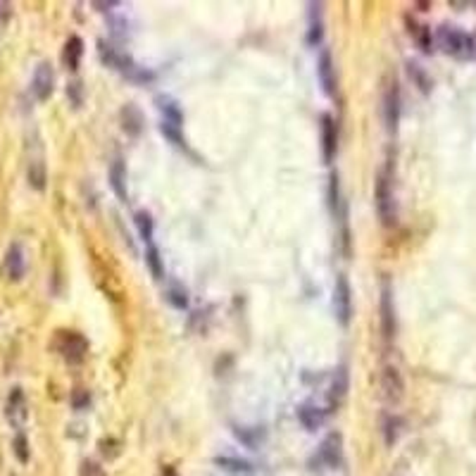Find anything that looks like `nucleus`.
Wrapping results in <instances>:
<instances>
[{
    "label": "nucleus",
    "instance_id": "1",
    "mask_svg": "<svg viewBox=\"0 0 476 476\" xmlns=\"http://www.w3.org/2000/svg\"><path fill=\"white\" fill-rule=\"evenodd\" d=\"M436 43L438 48L445 53V55L450 57H457V60H469L476 55V43L474 39L469 34H465L462 29H455V27H448V24H443V27H438L436 32Z\"/></svg>",
    "mask_w": 476,
    "mask_h": 476
},
{
    "label": "nucleus",
    "instance_id": "2",
    "mask_svg": "<svg viewBox=\"0 0 476 476\" xmlns=\"http://www.w3.org/2000/svg\"><path fill=\"white\" fill-rule=\"evenodd\" d=\"M376 212L383 226H395L397 222V210H395V196H393V179L388 172H379L376 177Z\"/></svg>",
    "mask_w": 476,
    "mask_h": 476
},
{
    "label": "nucleus",
    "instance_id": "3",
    "mask_svg": "<svg viewBox=\"0 0 476 476\" xmlns=\"http://www.w3.org/2000/svg\"><path fill=\"white\" fill-rule=\"evenodd\" d=\"M57 351L69 365H79L88 353V341L81 334H76V331H60Z\"/></svg>",
    "mask_w": 476,
    "mask_h": 476
},
{
    "label": "nucleus",
    "instance_id": "4",
    "mask_svg": "<svg viewBox=\"0 0 476 476\" xmlns=\"http://www.w3.org/2000/svg\"><path fill=\"white\" fill-rule=\"evenodd\" d=\"M334 312H336V319H339L343 327H348V324H351L353 298H351V284H348L346 276H339V279H336V286H334Z\"/></svg>",
    "mask_w": 476,
    "mask_h": 476
},
{
    "label": "nucleus",
    "instance_id": "5",
    "mask_svg": "<svg viewBox=\"0 0 476 476\" xmlns=\"http://www.w3.org/2000/svg\"><path fill=\"white\" fill-rule=\"evenodd\" d=\"M5 417L12 424V429H22L27 424L29 417V407H27V397H24L22 388H12L8 395V402H5Z\"/></svg>",
    "mask_w": 476,
    "mask_h": 476
},
{
    "label": "nucleus",
    "instance_id": "6",
    "mask_svg": "<svg viewBox=\"0 0 476 476\" xmlns=\"http://www.w3.org/2000/svg\"><path fill=\"white\" fill-rule=\"evenodd\" d=\"M383 122L390 134L397 129V122H400V88H397L395 81H390L383 91Z\"/></svg>",
    "mask_w": 476,
    "mask_h": 476
},
{
    "label": "nucleus",
    "instance_id": "7",
    "mask_svg": "<svg viewBox=\"0 0 476 476\" xmlns=\"http://www.w3.org/2000/svg\"><path fill=\"white\" fill-rule=\"evenodd\" d=\"M53 88H55V72H53V64L41 62L34 72L32 91L39 100H48L53 95Z\"/></svg>",
    "mask_w": 476,
    "mask_h": 476
},
{
    "label": "nucleus",
    "instance_id": "8",
    "mask_svg": "<svg viewBox=\"0 0 476 476\" xmlns=\"http://www.w3.org/2000/svg\"><path fill=\"white\" fill-rule=\"evenodd\" d=\"M381 390L383 397L388 402H400L402 395H405V381H402L400 372L395 367H386L381 374Z\"/></svg>",
    "mask_w": 476,
    "mask_h": 476
},
{
    "label": "nucleus",
    "instance_id": "9",
    "mask_svg": "<svg viewBox=\"0 0 476 476\" xmlns=\"http://www.w3.org/2000/svg\"><path fill=\"white\" fill-rule=\"evenodd\" d=\"M24 269H27V262H24V250L20 243H12L8 252H5L3 260V272L10 281H20L24 276Z\"/></svg>",
    "mask_w": 476,
    "mask_h": 476
},
{
    "label": "nucleus",
    "instance_id": "10",
    "mask_svg": "<svg viewBox=\"0 0 476 476\" xmlns=\"http://www.w3.org/2000/svg\"><path fill=\"white\" fill-rule=\"evenodd\" d=\"M379 310H381V331L386 339L390 341L395 336V305H393V293H390L388 284H386L381 291V305H379Z\"/></svg>",
    "mask_w": 476,
    "mask_h": 476
},
{
    "label": "nucleus",
    "instance_id": "11",
    "mask_svg": "<svg viewBox=\"0 0 476 476\" xmlns=\"http://www.w3.org/2000/svg\"><path fill=\"white\" fill-rule=\"evenodd\" d=\"M317 74L319 81H322V88L327 95L336 93V67H334V60H331L329 50H322V55L317 60Z\"/></svg>",
    "mask_w": 476,
    "mask_h": 476
},
{
    "label": "nucleus",
    "instance_id": "12",
    "mask_svg": "<svg viewBox=\"0 0 476 476\" xmlns=\"http://www.w3.org/2000/svg\"><path fill=\"white\" fill-rule=\"evenodd\" d=\"M341 443H343L341 433H329L327 441H324V443H322V448H319L317 460L322 462L324 467L334 469V467L341 462Z\"/></svg>",
    "mask_w": 476,
    "mask_h": 476
},
{
    "label": "nucleus",
    "instance_id": "13",
    "mask_svg": "<svg viewBox=\"0 0 476 476\" xmlns=\"http://www.w3.org/2000/svg\"><path fill=\"white\" fill-rule=\"evenodd\" d=\"M336 148H339V131H336V124L329 114L322 117V153L324 160L331 162L336 158Z\"/></svg>",
    "mask_w": 476,
    "mask_h": 476
},
{
    "label": "nucleus",
    "instance_id": "14",
    "mask_svg": "<svg viewBox=\"0 0 476 476\" xmlns=\"http://www.w3.org/2000/svg\"><path fill=\"white\" fill-rule=\"evenodd\" d=\"M298 421L307 431H317V429H322L324 421H327V409L305 402V405L298 407Z\"/></svg>",
    "mask_w": 476,
    "mask_h": 476
},
{
    "label": "nucleus",
    "instance_id": "15",
    "mask_svg": "<svg viewBox=\"0 0 476 476\" xmlns=\"http://www.w3.org/2000/svg\"><path fill=\"white\" fill-rule=\"evenodd\" d=\"M110 186L114 191V196L122 203L129 200V186H126V167L122 160H114L110 167Z\"/></svg>",
    "mask_w": 476,
    "mask_h": 476
},
{
    "label": "nucleus",
    "instance_id": "16",
    "mask_svg": "<svg viewBox=\"0 0 476 476\" xmlns=\"http://www.w3.org/2000/svg\"><path fill=\"white\" fill-rule=\"evenodd\" d=\"M27 179H29V186L36 191H43L46 189V162H43V155H34V158H29V165H27Z\"/></svg>",
    "mask_w": 476,
    "mask_h": 476
},
{
    "label": "nucleus",
    "instance_id": "17",
    "mask_svg": "<svg viewBox=\"0 0 476 476\" xmlns=\"http://www.w3.org/2000/svg\"><path fill=\"white\" fill-rule=\"evenodd\" d=\"M81 55H83V41L79 39V36H72V39L64 43V50H62V62L64 67L76 72L81 64Z\"/></svg>",
    "mask_w": 476,
    "mask_h": 476
},
{
    "label": "nucleus",
    "instance_id": "18",
    "mask_svg": "<svg viewBox=\"0 0 476 476\" xmlns=\"http://www.w3.org/2000/svg\"><path fill=\"white\" fill-rule=\"evenodd\" d=\"M217 467L222 472L231 474V476H250L252 474V465L245 460H238V457H217Z\"/></svg>",
    "mask_w": 476,
    "mask_h": 476
},
{
    "label": "nucleus",
    "instance_id": "19",
    "mask_svg": "<svg viewBox=\"0 0 476 476\" xmlns=\"http://www.w3.org/2000/svg\"><path fill=\"white\" fill-rule=\"evenodd\" d=\"M346 395H348V372H346V367H339L334 374V383H331V393H329L331 405H341V402L346 400Z\"/></svg>",
    "mask_w": 476,
    "mask_h": 476
},
{
    "label": "nucleus",
    "instance_id": "20",
    "mask_svg": "<svg viewBox=\"0 0 476 476\" xmlns=\"http://www.w3.org/2000/svg\"><path fill=\"white\" fill-rule=\"evenodd\" d=\"M409 34L414 36V41H417V46L421 48L424 53H431V46H433V41H431V29L429 27H424V24H414V22H409Z\"/></svg>",
    "mask_w": 476,
    "mask_h": 476
},
{
    "label": "nucleus",
    "instance_id": "21",
    "mask_svg": "<svg viewBox=\"0 0 476 476\" xmlns=\"http://www.w3.org/2000/svg\"><path fill=\"white\" fill-rule=\"evenodd\" d=\"M122 117H124V131H129V134H138L141 131V112L136 110L134 105H126L124 107V112H122Z\"/></svg>",
    "mask_w": 476,
    "mask_h": 476
},
{
    "label": "nucleus",
    "instance_id": "22",
    "mask_svg": "<svg viewBox=\"0 0 476 476\" xmlns=\"http://www.w3.org/2000/svg\"><path fill=\"white\" fill-rule=\"evenodd\" d=\"M233 433H236L238 441L243 445H248L250 450H255L257 445H260V441H262V431L260 429H240V426H238Z\"/></svg>",
    "mask_w": 476,
    "mask_h": 476
},
{
    "label": "nucleus",
    "instance_id": "23",
    "mask_svg": "<svg viewBox=\"0 0 476 476\" xmlns=\"http://www.w3.org/2000/svg\"><path fill=\"white\" fill-rule=\"evenodd\" d=\"M136 226L141 231V238L150 245L153 243V219H150L148 212H138L136 215Z\"/></svg>",
    "mask_w": 476,
    "mask_h": 476
},
{
    "label": "nucleus",
    "instance_id": "24",
    "mask_svg": "<svg viewBox=\"0 0 476 476\" xmlns=\"http://www.w3.org/2000/svg\"><path fill=\"white\" fill-rule=\"evenodd\" d=\"M12 450H15V455H17V460L22 462V465H27L29 462V441H27V436L24 433H17L15 436V441H12Z\"/></svg>",
    "mask_w": 476,
    "mask_h": 476
},
{
    "label": "nucleus",
    "instance_id": "25",
    "mask_svg": "<svg viewBox=\"0 0 476 476\" xmlns=\"http://www.w3.org/2000/svg\"><path fill=\"white\" fill-rule=\"evenodd\" d=\"M148 264H150V272H153L155 279H162V274H165V269H162V262H160V252L155 248V243L148 245Z\"/></svg>",
    "mask_w": 476,
    "mask_h": 476
},
{
    "label": "nucleus",
    "instance_id": "26",
    "mask_svg": "<svg viewBox=\"0 0 476 476\" xmlns=\"http://www.w3.org/2000/svg\"><path fill=\"white\" fill-rule=\"evenodd\" d=\"M160 131L165 134L170 141L174 143V146H184V136H182V126H177V124H170V122H165L162 119V124H160Z\"/></svg>",
    "mask_w": 476,
    "mask_h": 476
},
{
    "label": "nucleus",
    "instance_id": "27",
    "mask_svg": "<svg viewBox=\"0 0 476 476\" xmlns=\"http://www.w3.org/2000/svg\"><path fill=\"white\" fill-rule=\"evenodd\" d=\"M167 300H170V303L177 307V310H184L186 305H189V298H186V291L182 286H177L174 284L170 291H167Z\"/></svg>",
    "mask_w": 476,
    "mask_h": 476
},
{
    "label": "nucleus",
    "instance_id": "28",
    "mask_svg": "<svg viewBox=\"0 0 476 476\" xmlns=\"http://www.w3.org/2000/svg\"><path fill=\"white\" fill-rule=\"evenodd\" d=\"M407 69H409V76H412V79L417 81L419 86H421V91H424V93H429V88H431V79L424 74V69H419L414 62H409V64H407Z\"/></svg>",
    "mask_w": 476,
    "mask_h": 476
},
{
    "label": "nucleus",
    "instance_id": "29",
    "mask_svg": "<svg viewBox=\"0 0 476 476\" xmlns=\"http://www.w3.org/2000/svg\"><path fill=\"white\" fill-rule=\"evenodd\" d=\"M91 405V395H88V390H74V395H72V407L74 409H88Z\"/></svg>",
    "mask_w": 476,
    "mask_h": 476
},
{
    "label": "nucleus",
    "instance_id": "30",
    "mask_svg": "<svg viewBox=\"0 0 476 476\" xmlns=\"http://www.w3.org/2000/svg\"><path fill=\"white\" fill-rule=\"evenodd\" d=\"M397 426H400V419L397 417H388L386 419V443L388 445H393L395 443V438H397Z\"/></svg>",
    "mask_w": 476,
    "mask_h": 476
},
{
    "label": "nucleus",
    "instance_id": "31",
    "mask_svg": "<svg viewBox=\"0 0 476 476\" xmlns=\"http://www.w3.org/2000/svg\"><path fill=\"white\" fill-rule=\"evenodd\" d=\"M81 476H105V472H102L100 465H95V462H83L81 465Z\"/></svg>",
    "mask_w": 476,
    "mask_h": 476
},
{
    "label": "nucleus",
    "instance_id": "32",
    "mask_svg": "<svg viewBox=\"0 0 476 476\" xmlns=\"http://www.w3.org/2000/svg\"><path fill=\"white\" fill-rule=\"evenodd\" d=\"M67 95L72 98V102H74V107H79L81 105V83L79 81L69 83V86H67Z\"/></svg>",
    "mask_w": 476,
    "mask_h": 476
},
{
    "label": "nucleus",
    "instance_id": "33",
    "mask_svg": "<svg viewBox=\"0 0 476 476\" xmlns=\"http://www.w3.org/2000/svg\"><path fill=\"white\" fill-rule=\"evenodd\" d=\"M8 15H10V5L8 3H0V22L8 20Z\"/></svg>",
    "mask_w": 476,
    "mask_h": 476
},
{
    "label": "nucleus",
    "instance_id": "34",
    "mask_svg": "<svg viewBox=\"0 0 476 476\" xmlns=\"http://www.w3.org/2000/svg\"><path fill=\"white\" fill-rule=\"evenodd\" d=\"M165 476H177V474H174L172 469H165Z\"/></svg>",
    "mask_w": 476,
    "mask_h": 476
}]
</instances>
